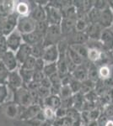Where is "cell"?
Listing matches in <instances>:
<instances>
[{
	"instance_id": "obj_42",
	"label": "cell",
	"mask_w": 113,
	"mask_h": 126,
	"mask_svg": "<svg viewBox=\"0 0 113 126\" xmlns=\"http://www.w3.org/2000/svg\"><path fill=\"white\" fill-rule=\"evenodd\" d=\"M37 93H38L39 97H43V98H46L47 97H49L51 95L50 89L41 87V86L39 87V88L37 89Z\"/></svg>"
},
{
	"instance_id": "obj_53",
	"label": "cell",
	"mask_w": 113,
	"mask_h": 126,
	"mask_svg": "<svg viewBox=\"0 0 113 126\" xmlns=\"http://www.w3.org/2000/svg\"><path fill=\"white\" fill-rule=\"evenodd\" d=\"M6 75H7V72H6V69L4 67V66L0 64V78H4Z\"/></svg>"
},
{
	"instance_id": "obj_35",
	"label": "cell",
	"mask_w": 113,
	"mask_h": 126,
	"mask_svg": "<svg viewBox=\"0 0 113 126\" xmlns=\"http://www.w3.org/2000/svg\"><path fill=\"white\" fill-rule=\"evenodd\" d=\"M100 115H101L100 110L99 109H96V108L88 112V118H89L90 121H97L100 117Z\"/></svg>"
},
{
	"instance_id": "obj_24",
	"label": "cell",
	"mask_w": 113,
	"mask_h": 126,
	"mask_svg": "<svg viewBox=\"0 0 113 126\" xmlns=\"http://www.w3.org/2000/svg\"><path fill=\"white\" fill-rule=\"evenodd\" d=\"M100 12L101 11L93 7L86 14V17H87V19L90 24H98L100 16Z\"/></svg>"
},
{
	"instance_id": "obj_34",
	"label": "cell",
	"mask_w": 113,
	"mask_h": 126,
	"mask_svg": "<svg viewBox=\"0 0 113 126\" xmlns=\"http://www.w3.org/2000/svg\"><path fill=\"white\" fill-rule=\"evenodd\" d=\"M35 63H36V58L33 57V56H29V57L25 60V62H24V65H23V67H22V69L33 71V69L35 67Z\"/></svg>"
},
{
	"instance_id": "obj_12",
	"label": "cell",
	"mask_w": 113,
	"mask_h": 126,
	"mask_svg": "<svg viewBox=\"0 0 113 126\" xmlns=\"http://www.w3.org/2000/svg\"><path fill=\"white\" fill-rule=\"evenodd\" d=\"M71 76L73 79L79 82H84L86 79H88V69L87 66L85 65H81V66H77V68L71 73Z\"/></svg>"
},
{
	"instance_id": "obj_48",
	"label": "cell",
	"mask_w": 113,
	"mask_h": 126,
	"mask_svg": "<svg viewBox=\"0 0 113 126\" xmlns=\"http://www.w3.org/2000/svg\"><path fill=\"white\" fill-rule=\"evenodd\" d=\"M7 115L9 117H14V115L16 114V108L14 105H9L7 108Z\"/></svg>"
},
{
	"instance_id": "obj_47",
	"label": "cell",
	"mask_w": 113,
	"mask_h": 126,
	"mask_svg": "<svg viewBox=\"0 0 113 126\" xmlns=\"http://www.w3.org/2000/svg\"><path fill=\"white\" fill-rule=\"evenodd\" d=\"M40 108H39L38 106H32L30 107V109H28L27 111V115L30 117H34L35 115H37L39 113H40Z\"/></svg>"
},
{
	"instance_id": "obj_49",
	"label": "cell",
	"mask_w": 113,
	"mask_h": 126,
	"mask_svg": "<svg viewBox=\"0 0 113 126\" xmlns=\"http://www.w3.org/2000/svg\"><path fill=\"white\" fill-rule=\"evenodd\" d=\"M41 83V87H46V88H48L50 89L51 87H52V83H51L50 80H49L48 78H45L42 82H40Z\"/></svg>"
},
{
	"instance_id": "obj_44",
	"label": "cell",
	"mask_w": 113,
	"mask_h": 126,
	"mask_svg": "<svg viewBox=\"0 0 113 126\" xmlns=\"http://www.w3.org/2000/svg\"><path fill=\"white\" fill-rule=\"evenodd\" d=\"M104 115L106 118L113 117V103H108L104 109Z\"/></svg>"
},
{
	"instance_id": "obj_26",
	"label": "cell",
	"mask_w": 113,
	"mask_h": 126,
	"mask_svg": "<svg viewBox=\"0 0 113 126\" xmlns=\"http://www.w3.org/2000/svg\"><path fill=\"white\" fill-rule=\"evenodd\" d=\"M94 87H95V82H92L89 79H86L85 81L81 82V89L79 93L82 95H85L86 93L94 90Z\"/></svg>"
},
{
	"instance_id": "obj_57",
	"label": "cell",
	"mask_w": 113,
	"mask_h": 126,
	"mask_svg": "<svg viewBox=\"0 0 113 126\" xmlns=\"http://www.w3.org/2000/svg\"></svg>"
},
{
	"instance_id": "obj_33",
	"label": "cell",
	"mask_w": 113,
	"mask_h": 126,
	"mask_svg": "<svg viewBox=\"0 0 113 126\" xmlns=\"http://www.w3.org/2000/svg\"><path fill=\"white\" fill-rule=\"evenodd\" d=\"M48 26L49 25H48V24L46 23V21L36 22V29H35V31L37 32L38 34H40L41 35H42L43 37H44Z\"/></svg>"
},
{
	"instance_id": "obj_17",
	"label": "cell",
	"mask_w": 113,
	"mask_h": 126,
	"mask_svg": "<svg viewBox=\"0 0 113 126\" xmlns=\"http://www.w3.org/2000/svg\"><path fill=\"white\" fill-rule=\"evenodd\" d=\"M46 10H45L42 6L38 5L36 7L34 10H32L31 13V19L34 20L35 22H42L46 21Z\"/></svg>"
},
{
	"instance_id": "obj_20",
	"label": "cell",
	"mask_w": 113,
	"mask_h": 126,
	"mask_svg": "<svg viewBox=\"0 0 113 126\" xmlns=\"http://www.w3.org/2000/svg\"><path fill=\"white\" fill-rule=\"evenodd\" d=\"M103 51L94 48H89L87 55V60H89L91 63L95 64L96 62H99L102 57Z\"/></svg>"
},
{
	"instance_id": "obj_30",
	"label": "cell",
	"mask_w": 113,
	"mask_h": 126,
	"mask_svg": "<svg viewBox=\"0 0 113 126\" xmlns=\"http://www.w3.org/2000/svg\"><path fill=\"white\" fill-rule=\"evenodd\" d=\"M57 72V64L56 63H51V64H46L43 69V73L46 78L52 76L53 74Z\"/></svg>"
},
{
	"instance_id": "obj_9",
	"label": "cell",
	"mask_w": 113,
	"mask_h": 126,
	"mask_svg": "<svg viewBox=\"0 0 113 126\" xmlns=\"http://www.w3.org/2000/svg\"><path fill=\"white\" fill-rule=\"evenodd\" d=\"M76 20H77V18H63L60 25H59L62 34H70L71 32L74 31Z\"/></svg>"
},
{
	"instance_id": "obj_55",
	"label": "cell",
	"mask_w": 113,
	"mask_h": 126,
	"mask_svg": "<svg viewBox=\"0 0 113 126\" xmlns=\"http://www.w3.org/2000/svg\"><path fill=\"white\" fill-rule=\"evenodd\" d=\"M108 5H109L110 9L113 12V0H110V1H108Z\"/></svg>"
},
{
	"instance_id": "obj_16",
	"label": "cell",
	"mask_w": 113,
	"mask_h": 126,
	"mask_svg": "<svg viewBox=\"0 0 113 126\" xmlns=\"http://www.w3.org/2000/svg\"><path fill=\"white\" fill-rule=\"evenodd\" d=\"M45 104L46 105V107L56 110V109L61 107L62 99L57 95H50L46 98H45Z\"/></svg>"
},
{
	"instance_id": "obj_18",
	"label": "cell",
	"mask_w": 113,
	"mask_h": 126,
	"mask_svg": "<svg viewBox=\"0 0 113 126\" xmlns=\"http://www.w3.org/2000/svg\"><path fill=\"white\" fill-rule=\"evenodd\" d=\"M98 74H99V79L100 81H105L110 78L113 75V70L109 65L104 64L98 68Z\"/></svg>"
},
{
	"instance_id": "obj_37",
	"label": "cell",
	"mask_w": 113,
	"mask_h": 126,
	"mask_svg": "<svg viewBox=\"0 0 113 126\" xmlns=\"http://www.w3.org/2000/svg\"><path fill=\"white\" fill-rule=\"evenodd\" d=\"M43 115H44V118L46 119H49V120H54L56 119V113H55V110L51 108L46 107L43 110Z\"/></svg>"
},
{
	"instance_id": "obj_3",
	"label": "cell",
	"mask_w": 113,
	"mask_h": 126,
	"mask_svg": "<svg viewBox=\"0 0 113 126\" xmlns=\"http://www.w3.org/2000/svg\"><path fill=\"white\" fill-rule=\"evenodd\" d=\"M59 56L60 53L57 48V45H53L44 47L42 58L46 64H51V63H56L58 60Z\"/></svg>"
},
{
	"instance_id": "obj_38",
	"label": "cell",
	"mask_w": 113,
	"mask_h": 126,
	"mask_svg": "<svg viewBox=\"0 0 113 126\" xmlns=\"http://www.w3.org/2000/svg\"><path fill=\"white\" fill-rule=\"evenodd\" d=\"M109 7L108 1H105V0H97V1H94V8L97 9L100 11H103L104 9H107Z\"/></svg>"
},
{
	"instance_id": "obj_43",
	"label": "cell",
	"mask_w": 113,
	"mask_h": 126,
	"mask_svg": "<svg viewBox=\"0 0 113 126\" xmlns=\"http://www.w3.org/2000/svg\"><path fill=\"white\" fill-rule=\"evenodd\" d=\"M46 78L45 74L43 72H33V76H32V79H33V82H41L42 81Z\"/></svg>"
},
{
	"instance_id": "obj_1",
	"label": "cell",
	"mask_w": 113,
	"mask_h": 126,
	"mask_svg": "<svg viewBox=\"0 0 113 126\" xmlns=\"http://www.w3.org/2000/svg\"><path fill=\"white\" fill-rule=\"evenodd\" d=\"M62 35L61 29L59 25H49L46 30V32L44 35L43 46L46 47L49 46L57 45L60 40Z\"/></svg>"
},
{
	"instance_id": "obj_15",
	"label": "cell",
	"mask_w": 113,
	"mask_h": 126,
	"mask_svg": "<svg viewBox=\"0 0 113 126\" xmlns=\"http://www.w3.org/2000/svg\"><path fill=\"white\" fill-rule=\"evenodd\" d=\"M90 40L88 35L86 33H82V32L73 31L71 37V43L69 45L73 44H79V45H86L88 41ZM68 45V46H69Z\"/></svg>"
},
{
	"instance_id": "obj_4",
	"label": "cell",
	"mask_w": 113,
	"mask_h": 126,
	"mask_svg": "<svg viewBox=\"0 0 113 126\" xmlns=\"http://www.w3.org/2000/svg\"><path fill=\"white\" fill-rule=\"evenodd\" d=\"M99 41L104 50H113V30L111 28L102 30Z\"/></svg>"
},
{
	"instance_id": "obj_52",
	"label": "cell",
	"mask_w": 113,
	"mask_h": 126,
	"mask_svg": "<svg viewBox=\"0 0 113 126\" xmlns=\"http://www.w3.org/2000/svg\"><path fill=\"white\" fill-rule=\"evenodd\" d=\"M6 47H7V44L4 39H0V52L1 53H4Z\"/></svg>"
},
{
	"instance_id": "obj_10",
	"label": "cell",
	"mask_w": 113,
	"mask_h": 126,
	"mask_svg": "<svg viewBox=\"0 0 113 126\" xmlns=\"http://www.w3.org/2000/svg\"><path fill=\"white\" fill-rule=\"evenodd\" d=\"M31 56V46L24 43L20 45V48L18 49V52L15 58L20 63H24L29 56Z\"/></svg>"
},
{
	"instance_id": "obj_5",
	"label": "cell",
	"mask_w": 113,
	"mask_h": 126,
	"mask_svg": "<svg viewBox=\"0 0 113 126\" xmlns=\"http://www.w3.org/2000/svg\"><path fill=\"white\" fill-rule=\"evenodd\" d=\"M36 29V22L31 18L22 17L18 22V31L24 34H30L35 31Z\"/></svg>"
},
{
	"instance_id": "obj_2",
	"label": "cell",
	"mask_w": 113,
	"mask_h": 126,
	"mask_svg": "<svg viewBox=\"0 0 113 126\" xmlns=\"http://www.w3.org/2000/svg\"><path fill=\"white\" fill-rule=\"evenodd\" d=\"M46 21L48 25H60L63 16V13L56 6H48L46 9Z\"/></svg>"
},
{
	"instance_id": "obj_25",
	"label": "cell",
	"mask_w": 113,
	"mask_h": 126,
	"mask_svg": "<svg viewBox=\"0 0 113 126\" xmlns=\"http://www.w3.org/2000/svg\"><path fill=\"white\" fill-rule=\"evenodd\" d=\"M89 21L87 19V17L85 18H79L76 20L75 28L74 30L77 32H82V33H85L86 30H87L88 26H89Z\"/></svg>"
},
{
	"instance_id": "obj_21",
	"label": "cell",
	"mask_w": 113,
	"mask_h": 126,
	"mask_svg": "<svg viewBox=\"0 0 113 126\" xmlns=\"http://www.w3.org/2000/svg\"><path fill=\"white\" fill-rule=\"evenodd\" d=\"M66 55H67L68 56L69 58H70V60L73 63H74V64L77 66H81V65L84 64V62H85V60H84V59L82 58L81 56H79V55L76 53L74 50H73L69 46H68V47L67 50H66Z\"/></svg>"
},
{
	"instance_id": "obj_54",
	"label": "cell",
	"mask_w": 113,
	"mask_h": 126,
	"mask_svg": "<svg viewBox=\"0 0 113 126\" xmlns=\"http://www.w3.org/2000/svg\"><path fill=\"white\" fill-rule=\"evenodd\" d=\"M104 126H113V120H111V119H109V120L106 121V123L105 124Z\"/></svg>"
},
{
	"instance_id": "obj_23",
	"label": "cell",
	"mask_w": 113,
	"mask_h": 126,
	"mask_svg": "<svg viewBox=\"0 0 113 126\" xmlns=\"http://www.w3.org/2000/svg\"><path fill=\"white\" fill-rule=\"evenodd\" d=\"M88 69V79L94 82H97L99 79V74H98V67L95 64L91 63L87 66Z\"/></svg>"
},
{
	"instance_id": "obj_32",
	"label": "cell",
	"mask_w": 113,
	"mask_h": 126,
	"mask_svg": "<svg viewBox=\"0 0 113 126\" xmlns=\"http://www.w3.org/2000/svg\"><path fill=\"white\" fill-rule=\"evenodd\" d=\"M16 11L20 14L23 17H27V15L30 12V7L26 3L21 2L16 5Z\"/></svg>"
},
{
	"instance_id": "obj_11",
	"label": "cell",
	"mask_w": 113,
	"mask_h": 126,
	"mask_svg": "<svg viewBox=\"0 0 113 126\" xmlns=\"http://www.w3.org/2000/svg\"><path fill=\"white\" fill-rule=\"evenodd\" d=\"M102 30L103 29L98 24H89V26H88L85 33L90 40H99Z\"/></svg>"
},
{
	"instance_id": "obj_6",
	"label": "cell",
	"mask_w": 113,
	"mask_h": 126,
	"mask_svg": "<svg viewBox=\"0 0 113 126\" xmlns=\"http://www.w3.org/2000/svg\"><path fill=\"white\" fill-rule=\"evenodd\" d=\"M22 36L18 30H14L11 32L9 35L6 41L8 48L10 50V51H15L20 48V43H21Z\"/></svg>"
},
{
	"instance_id": "obj_7",
	"label": "cell",
	"mask_w": 113,
	"mask_h": 126,
	"mask_svg": "<svg viewBox=\"0 0 113 126\" xmlns=\"http://www.w3.org/2000/svg\"><path fill=\"white\" fill-rule=\"evenodd\" d=\"M113 19V12L110 9V8L104 9L103 11L100 12V16L99 19L98 24L102 28V29H108L111 28L112 24Z\"/></svg>"
},
{
	"instance_id": "obj_50",
	"label": "cell",
	"mask_w": 113,
	"mask_h": 126,
	"mask_svg": "<svg viewBox=\"0 0 113 126\" xmlns=\"http://www.w3.org/2000/svg\"><path fill=\"white\" fill-rule=\"evenodd\" d=\"M7 96V90L4 86H0V102L3 101Z\"/></svg>"
},
{
	"instance_id": "obj_41",
	"label": "cell",
	"mask_w": 113,
	"mask_h": 126,
	"mask_svg": "<svg viewBox=\"0 0 113 126\" xmlns=\"http://www.w3.org/2000/svg\"><path fill=\"white\" fill-rule=\"evenodd\" d=\"M45 65H46V63L44 62L42 58L36 59V63H35V67H34L35 72H43Z\"/></svg>"
},
{
	"instance_id": "obj_31",
	"label": "cell",
	"mask_w": 113,
	"mask_h": 126,
	"mask_svg": "<svg viewBox=\"0 0 113 126\" xmlns=\"http://www.w3.org/2000/svg\"><path fill=\"white\" fill-rule=\"evenodd\" d=\"M73 93L72 92L70 87H69L68 85H67V86H61L59 97H60V98L62 100L69 98V97H73Z\"/></svg>"
},
{
	"instance_id": "obj_40",
	"label": "cell",
	"mask_w": 113,
	"mask_h": 126,
	"mask_svg": "<svg viewBox=\"0 0 113 126\" xmlns=\"http://www.w3.org/2000/svg\"><path fill=\"white\" fill-rule=\"evenodd\" d=\"M33 76V71L30 70H25V69H22L21 70V78L22 80H24L25 82H30V79H32Z\"/></svg>"
},
{
	"instance_id": "obj_19",
	"label": "cell",
	"mask_w": 113,
	"mask_h": 126,
	"mask_svg": "<svg viewBox=\"0 0 113 126\" xmlns=\"http://www.w3.org/2000/svg\"><path fill=\"white\" fill-rule=\"evenodd\" d=\"M3 26H2V30L4 32V34H9L14 30V26L16 24V19L14 16H9L6 19H3Z\"/></svg>"
},
{
	"instance_id": "obj_8",
	"label": "cell",
	"mask_w": 113,
	"mask_h": 126,
	"mask_svg": "<svg viewBox=\"0 0 113 126\" xmlns=\"http://www.w3.org/2000/svg\"><path fill=\"white\" fill-rule=\"evenodd\" d=\"M1 60L3 62V65L4 66V67L7 68V70L13 71L16 67L17 60H16L14 53L12 51H10V50L9 51H5L4 53H3Z\"/></svg>"
},
{
	"instance_id": "obj_27",
	"label": "cell",
	"mask_w": 113,
	"mask_h": 126,
	"mask_svg": "<svg viewBox=\"0 0 113 126\" xmlns=\"http://www.w3.org/2000/svg\"><path fill=\"white\" fill-rule=\"evenodd\" d=\"M18 99H19V102L23 105H30L33 101L30 95V93L26 92L25 90H20V92L18 93Z\"/></svg>"
},
{
	"instance_id": "obj_51",
	"label": "cell",
	"mask_w": 113,
	"mask_h": 126,
	"mask_svg": "<svg viewBox=\"0 0 113 126\" xmlns=\"http://www.w3.org/2000/svg\"><path fill=\"white\" fill-rule=\"evenodd\" d=\"M53 126H64V119L56 118L53 122Z\"/></svg>"
},
{
	"instance_id": "obj_45",
	"label": "cell",
	"mask_w": 113,
	"mask_h": 126,
	"mask_svg": "<svg viewBox=\"0 0 113 126\" xmlns=\"http://www.w3.org/2000/svg\"><path fill=\"white\" fill-rule=\"evenodd\" d=\"M55 113H56V118L64 119L67 116V109L63 107H60L55 110Z\"/></svg>"
},
{
	"instance_id": "obj_22",
	"label": "cell",
	"mask_w": 113,
	"mask_h": 126,
	"mask_svg": "<svg viewBox=\"0 0 113 126\" xmlns=\"http://www.w3.org/2000/svg\"><path fill=\"white\" fill-rule=\"evenodd\" d=\"M69 46L79 56H81L84 60H87V55H88V50H89V48H88V46L86 45L73 44V45H69Z\"/></svg>"
},
{
	"instance_id": "obj_29",
	"label": "cell",
	"mask_w": 113,
	"mask_h": 126,
	"mask_svg": "<svg viewBox=\"0 0 113 126\" xmlns=\"http://www.w3.org/2000/svg\"><path fill=\"white\" fill-rule=\"evenodd\" d=\"M9 83L14 87H20L22 83V78L18 73L12 72L9 75Z\"/></svg>"
},
{
	"instance_id": "obj_46",
	"label": "cell",
	"mask_w": 113,
	"mask_h": 126,
	"mask_svg": "<svg viewBox=\"0 0 113 126\" xmlns=\"http://www.w3.org/2000/svg\"><path fill=\"white\" fill-rule=\"evenodd\" d=\"M49 80H50L52 85H61V78L59 77V75L57 73L53 74L52 76L49 77Z\"/></svg>"
},
{
	"instance_id": "obj_14",
	"label": "cell",
	"mask_w": 113,
	"mask_h": 126,
	"mask_svg": "<svg viewBox=\"0 0 113 126\" xmlns=\"http://www.w3.org/2000/svg\"><path fill=\"white\" fill-rule=\"evenodd\" d=\"M23 40L25 41V44L29 45V46H30V45L35 46V45L43 43V36L36 31L30 34H24Z\"/></svg>"
},
{
	"instance_id": "obj_39",
	"label": "cell",
	"mask_w": 113,
	"mask_h": 126,
	"mask_svg": "<svg viewBox=\"0 0 113 126\" xmlns=\"http://www.w3.org/2000/svg\"><path fill=\"white\" fill-rule=\"evenodd\" d=\"M84 98L85 99L86 102L94 103L96 101V99H97V93H95V91L93 90L91 92L86 93L85 95H84Z\"/></svg>"
},
{
	"instance_id": "obj_36",
	"label": "cell",
	"mask_w": 113,
	"mask_h": 126,
	"mask_svg": "<svg viewBox=\"0 0 113 126\" xmlns=\"http://www.w3.org/2000/svg\"><path fill=\"white\" fill-rule=\"evenodd\" d=\"M68 86L70 87V88H71V90L73 94H76V93H79L80 92V89H81V82L72 78V80H71V82L69 83Z\"/></svg>"
},
{
	"instance_id": "obj_13",
	"label": "cell",
	"mask_w": 113,
	"mask_h": 126,
	"mask_svg": "<svg viewBox=\"0 0 113 126\" xmlns=\"http://www.w3.org/2000/svg\"><path fill=\"white\" fill-rule=\"evenodd\" d=\"M65 53H66V52H65ZM65 53H60L58 60H57V62H56L57 74L59 75V77H60L61 78L69 73L68 70L66 59H65Z\"/></svg>"
},
{
	"instance_id": "obj_56",
	"label": "cell",
	"mask_w": 113,
	"mask_h": 126,
	"mask_svg": "<svg viewBox=\"0 0 113 126\" xmlns=\"http://www.w3.org/2000/svg\"><path fill=\"white\" fill-rule=\"evenodd\" d=\"M111 29L113 30V19H112V26H111Z\"/></svg>"
},
{
	"instance_id": "obj_28",
	"label": "cell",
	"mask_w": 113,
	"mask_h": 126,
	"mask_svg": "<svg viewBox=\"0 0 113 126\" xmlns=\"http://www.w3.org/2000/svg\"><path fill=\"white\" fill-rule=\"evenodd\" d=\"M43 50H44V46L43 43H40L37 45H35L31 47V56H33L36 59L42 58Z\"/></svg>"
}]
</instances>
